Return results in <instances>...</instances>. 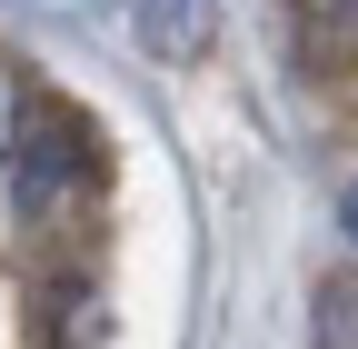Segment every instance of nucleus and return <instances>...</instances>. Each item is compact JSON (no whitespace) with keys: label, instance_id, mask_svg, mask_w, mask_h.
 I'll return each instance as SVG.
<instances>
[{"label":"nucleus","instance_id":"1","mask_svg":"<svg viewBox=\"0 0 358 349\" xmlns=\"http://www.w3.org/2000/svg\"><path fill=\"white\" fill-rule=\"evenodd\" d=\"M80 170H90V130H80V110H60V100L20 110V140H10V180H20V200H30V210L60 200Z\"/></svg>","mask_w":358,"mask_h":349},{"label":"nucleus","instance_id":"2","mask_svg":"<svg viewBox=\"0 0 358 349\" xmlns=\"http://www.w3.org/2000/svg\"><path fill=\"white\" fill-rule=\"evenodd\" d=\"M289 30L308 80H358V0H289Z\"/></svg>","mask_w":358,"mask_h":349},{"label":"nucleus","instance_id":"3","mask_svg":"<svg viewBox=\"0 0 358 349\" xmlns=\"http://www.w3.org/2000/svg\"><path fill=\"white\" fill-rule=\"evenodd\" d=\"M129 30H140V50H150V60H169V70L209 60V40H219L209 0H140V11H129Z\"/></svg>","mask_w":358,"mask_h":349},{"label":"nucleus","instance_id":"4","mask_svg":"<svg viewBox=\"0 0 358 349\" xmlns=\"http://www.w3.org/2000/svg\"><path fill=\"white\" fill-rule=\"evenodd\" d=\"M319 349H358V270H338L319 289Z\"/></svg>","mask_w":358,"mask_h":349},{"label":"nucleus","instance_id":"5","mask_svg":"<svg viewBox=\"0 0 358 349\" xmlns=\"http://www.w3.org/2000/svg\"><path fill=\"white\" fill-rule=\"evenodd\" d=\"M20 110H30V90H20V60H0V170H10V140H20Z\"/></svg>","mask_w":358,"mask_h":349},{"label":"nucleus","instance_id":"6","mask_svg":"<svg viewBox=\"0 0 358 349\" xmlns=\"http://www.w3.org/2000/svg\"><path fill=\"white\" fill-rule=\"evenodd\" d=\"M338 230H348V249H358V180L338 190Z\"/></svg>","mask_w":358,"mask_h":349}]
</instances>
